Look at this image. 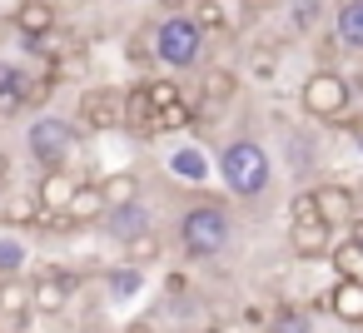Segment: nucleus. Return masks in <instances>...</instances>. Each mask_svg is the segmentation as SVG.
Here are the masks:
<instances>
[{
  "mask_svg": "<svg viewBox=\"0 0 363 333\" xmlns=\"http://www.w3.org/2000/svg\"><path fill=\"white\" fill-rule=\"evenodd\" d=\"M219 179H224V189L234 199H259L269 189V179H274V154L259 140L239 135V140H229L219 149Z\"/></svg>",
  "mask_w": 363,
  "mask_h": 333,
  "instance_id": "obj_1",
  "label": "nucleus"
},
{
  "mask_svg": "<svg viewBox=\"0 0 363 333\" xmlns=\"http://www.w3.org/2000/svg\"><path fill=\"white\" fill-rule=\"evenodd\" d=\"M174 234H179V249L189 259H219L229 249V239H234V219H229L224 204H189L179 214Z\"/></svg>",
  "mask_w": 363,
  "mask_h": 333,
  "instance_id": "obj_2",
  "label": "nucleus"
},
{
  "mask_svg": "<svg viewBox=\"0 0 363 333\" xmlns=\"http://www.w3.org/2000/svg\"><path fill=\"white\" fill-rule=\"evenodd\" d=\"M150 50H155V65H164V70H194L204 60V35L184 11H169L150 30Z\"/></svg>",
  "mask_w": 363,
  "mask_h": 333,
  "instance_id": "obj_3",
  "label": "nucleus"
},
{
  "mask_svg": "<svg viewBox=\"0 0 363 333\" xmlns=\"http://www.w3.org/2000/svg\"><path fill=\"white\" fill-rule=\"evenodd\" d=\"M26 149H30V159L40 169H70V159L80 149V130L70 120H60V115H40L26 130Z\"/></svg>",
  "mask_w": 363,
  "mask_h": 333,
  "instance_id": "obj_4",
  "label": "nucleus"
},
{
  "mask_svg": "<svg viewBox=\"0 0 363 333\" xmlns=\"http://www.w3.org/2000/svg\"><path fill=\"white\" fill-rule=\"evenodd\" d=\"M298 105H303V115L338 125V120L348 115V105H353V80H348L343 70H313V75L298 85Z\"/></svg>",
  "mask_w": 363,
  "mask_h": 333,
  "instance_id": "obj_5",
  "label": "nucleus"
},
{
  "mask_svg": "<svg viewBox=\"0 0 363 333\" xmlns=\"http://www.w3.org/2000/svg\"><path fill=\"white\" fill-rule=\"evenodd\" d=\"M75 120H80V130H90V135H110V130H120V120H125V95L110 90V85H90V90H80Z\"/></svg>",
  "mask_w": 363,
  "mask_h": 333,
  "instance_id": "obj_6",
  "label": "nucleus"
},
{
  "mask_svg": "<svg viewBox=\"0 0 363 333\" xmlns=\"http://www.w3.org/2000/svg\"><path fill=\"white\" fill-rule=\"evenodd\" d=\"M80 288V278H75V269H65V264H45L35 278H30V313H60L65 303H70V293Z\"/></svg>",
  "mask_w": 363,
  "mask_h": 333,
  "instance_id": "obj_7",
  "label": "nucleus"
},
{
  "mask_svg": "<svg viewBox=\"0 0 363 333\" xmlns=\"http://www.w3.org/2000/svg\"><path fill=\"white\" fill-rule=\"evenodd\" d=\"M100 229H105L115 244H125V239H135V234L155 229V219H150V209H145L140 199H125V204H105V214H100Z\"/></svg>",
  "mask_w": 363,
  "mask_h": 333,
  "instance_id": "obj_8",
  "label": "nucleus"
},
{
  "mask_svg": "<svg viewBox=\"0 0 363 333\" xmlns=\"http://www.w3.org/2000/svg\"><path fill=\"white\" fill-rule=\"evenodd\" d=\"M318 308H328L348 328H363V278H333L328 293L318 298Z\"/></svg>",
  "mask_w": 363,
  "mask_h": 333,
  "instance_id": "obj_9",
  "label": "nucleus"
},
{
  "mask_svg": "<svg viewBox=\"0 0 363 333\" xmlns=\"http://www.w3.org/2000/svg\"><path fill=\"white\" fill-rule=\"evenodd\" d=\"M313 209H318V224H328L333 234L348 229V224L358 219V209H353V189H348V184H318V189H313Z\"/></svg>",
  "mask_w": 363,
  "mask_h": 333,
  "instance_id": "obj_10",
  "label": "nucleus"
},
{
  "mask_svg": "<svg viewBox=\"0 0 363 333\" xmlns=\"http://www.w3.org/2000/svg\"><path fill=\"white\" fill-rule=\"evenodd\" d=\"M11 26H16L21 40H40V35H50L60 26V6H55V0H21Z\"/></svg>",
  "mask_w": 363,
  "mask_h": 333,
  "instance_id": "obj_11",
  "label": "nucleus"
},
{
  "mask_svg": "<svg viewBox=\"0 0 363 333\" xmlns=\"http://www.w3.org/2000/svg\"><path fill=\"white\" fill-rule=\"evenodd\" d=\"M35 313H30V278L21 273H6L0 278V328H26Z\"/></svg>",
  "mask_w": 363,
  "mask_h": 333,
  "instance_id": "obj_12",
  "label": "nucleus"
},
{
  "mask_svg": "<svg viewBox=\"0 0 363 333\" xmlns=\"http://www.w3.org/2000/svg\"><path fill=\"white\" fill-rule=\"evenodd\" d=\"M75 174L70 169H40V184H35V204L45 209V214H60L65 209V199L75 194Z\"/></svg>",
  "mask_w": 363,
  "mask_h": 333,
  "instance_id": "obj_13",
  "label": "nucleus"
},
{
  "mask_svg": "<svg viewBox=\"0 0 363 333\" xmlns=\"http://www.w3.org/2000/svg\"><path fill=\"white\" fill-rule=\"evenodd\" d=\"M65 224L70 229H85V224H100V214H105V199H100V189H95V179L90 184H75V194L65 199Z\"/></svg>",
  "mask_w": 363,
  "mask_h": 333,
  "instance_id": "obj_14",
  "label": "nucleus"
},
{
  "mask_svg": "<svg viewBox=\"0 0 363 333\" xmlns=\"http://www.w3.org/2000/svg\"><path fill=\"white\" fill-rule=\"evenodd\" d=\"M289 249L298 254V259H328V249H333V229L328 224H289Z\"/></svg>",
  "mask_w": 363,
  "mask_h": 333,
  "instance_id": "obj_15",
  "label": "nucleus"
},
{
  "mask_svg": "<svg viewBox=\"0 0 363 333\" xmlns=\"http://www.w3.org/2000/svg\"><path fill=\"white\" fill-rule=\"evenodd\" d=\"M333 40L353 55H363V0H338V16H333Z\"/></svg>",
  "mask_w": 363,
  "mask_h": 333,
  "instance_id": "obj_16",
  "label": "nucleus"
},
{
  "mask_svg": "<svg viewBox=\"0 0 363 333\" xmlns=\"http://www.w3.org/2000/svg\"><path fill=\"white\" fill-rule=\"evenodd\" d=\"M120 130H130V135H155V110H150V100H145V90L135 85L130 95H125V120H120Z\"/></svg>",
  "mask_w": 363,
  "mask_h": 333,
  "instance_id": "obj_17",
  "label": "nucleus"
},
{
  "mask_svg": "<svg viewBox=\"0 0 363 333\" xmlns=\"http://www.w3.org/2000/svg\"><path fill=\"white\" fill-rule=\"evenodd\" d=\"M184 16L199 26V35H204V40H219V35L229 30V16H224V6H219V0H194V6H189Z\"/></svg>",
  "mask_w": 363,
  "mask_h": 333,
  "instance_id": "obj_18",
  "label": "nucleus"
},
{
  "mask_svg": "<svg viewBox=\"0 0 363 333\" xmlns=\"http://www.w3.org/2000/svg\"><path fill=\"white\" fill-rule=\"evenodd\" d=\"M95 189H100L105 204H125V199H140V174L135 169H115V174L95 179Z\"/></svg>",
  "mask_w": 363,
  "mask_h": 333,
  "instance_id": "obj_19",
  "label": "nucleus"
},
{
  "mask_svg": "<svg viewBox=\"0 0 363 333\" xmlns=\"http://www.w3.org/2000/svg\"><path fill=\"white\" fill-rule=\"evenodd\" d=\"M169 174L189 179V184L209 179V159H204V149H199V145H184V149H174V154H169Z\"/></svg>",
  "mask_w": 363,
  "mask_h": 333,
  "instance_id": "obj_20",
  "label": "nucleus"
},
{
  "mask_svg": "<svg viewBox=\"0 0 363 333\" xmlns=\"http://www.w3.org/2000/svg\"><path fill=\"white\" fill-rule=\"evenodd\" d=\"M120 249H125V264H135V269H150V264H155V259L164 254V239H160L155 229H145V234L125 239Z\"/></svg>",
  "mask_w": 363,
  "mask_h": 333,
  "instance_id": "obj_21",
  "label": "nucleus"
},
{
  "mask_svg": "<svg viewBox=\"0 0 363 333\" xmlns=\"http://www.w3.org/2000/svg\"><path fill=\"white\" fill-rule=\"evenodd\" d=\"M105 288H110V298H135V293L145 288V269L115 264V269H105Z\"/></svg>",
  "mask_w": 363,
  "mask_h": 333,
  "instance_id": "obj_22",
  "label": "nucleus"
},
{
  "mask_svg": "<svg viewBox=\"0 0 363 333\" xmlns=\"http://www.w3.org/2000/svg\"><path fill=\"white\" fill-rule=\"evenodd\" d=\"M328 264H333V273H338V278H363V249H358L353 239H333Z\"/></svg>",
  "mask_w": 363,
  "mask_h": 333,
  "instance_id": "obj_23",
  "label": "nucleus"
},
{
  "mask_svg": "<svg viewBox=\"0 0 363 333\" xmlns=\"http://www.w3.org/2000/svg\"><path fill=\"white\" fill-rule=\"evenodd\" d=\"M0 224H11V229H30V224H40V204H35V194H16L6 209H0Z\"/></svg>",
  "mask_w": 363,
  "mask_h": 333,
  "instance_id": "obj_24",
  "label": "nucleus"
},
{
  "mask_svg": "<svg viewBox=\"0 0 363 333\" xmlns=\"http://www.w3.org/2000/svg\"><path fill=\"white\" fill-rule=\"evenodd\" d=\"M199 90H204V100H209V105H224V100H234V90H239V75H234V70H224V65H214V70L204 75V85H199Z\"/></svg>",
  "mask_w": 363,
  "mask_h": 333,
  "instance_id": "obj_25",
  "label": "nucleus"
},
{
  "mask_svg": "<svg viewBox=\"0 0 363 333\" xmlns=\"http://www.w3.org/2000/svg\"><path fill=\"white\" fill-rule=\"evenodd\" d=\"M26 269V244L16 234H0V278L6 273H21Z\"/></svg>",
  "mask_w": 363,
  "mask_h": 333,
  "instance_id": "obj_26",
  "label": "nucleus"
},
{
  "mask_svg": "<svg viewBox=\"0 0 363 333\" xmlns=\"http://www.w3.org/2000/svg\"><path fill=\"white\" fill-rule=\"evenodd\" d=\"M140 90H145V100H150V110H164V105H174V100H184V95H179V80H145Z\"/></svg>",
  "mask_w": 363,
  "mask_h": 333,
  "instance_id": "obj_27",
  "label": "nucleus"
},
{
  "mask_svg": "<svg viewBox=\"0 0 363 333\" xmlns=\"http://www.w3.org/2000/svg\"><path fill=\"white\" fill-rule=\"evenodd\" d=\"M194 115H189V105L184 100H174V105H164V110H155V135H164V130H184Z\"/></svg>",
  "mask_w": 363,
  "mask_h": 333,
  "instance_id": "obj_28",
  "label": "nucleus"
},
{
  "mask_svg": "<svg viewBox=\"0 0 363 333\" xmlns=\"http://www.w3.org/2000/svg\"><path fill=\"white\" fill-rule=\"evenodd\" d=\"M313 219H318V209H313V189L294 194V199H289V224H313Z\"/></svg>",
  "mask_w": 363,
  "mask_h": 333,
  "instance_id": "obj_29",
  "label": "nucleus"
},
{
  "mask_svg": "<svg viewBox=\"0 0 363 333\" xmlns=\"http://www.w3.org/2000/svg\"><path fill=\"white\" fill-rule=\"evenodd\" d=\"M125 60H130V65H155V50H150V30H145V35H130V40H125Z\"/></svg>",
  "mask_w": 363,
  "mask_h": 333,
  "instance_id": "obj_30",
  "label": "nucleus"
},
{
  "mask_svg": "<svg viewBox=\"0 0 363 333\" xmlns=\"http://www.w3.org/2000/svg\"><path fill=\"white\" fill-rule=\"evenodd\" d=\"M338 50H343V45H338L333 35H318V45H313V55H318V70H338V65H333V60H338Z\"/></svg>",
  "mask_w": 363,
  "mask_h": 333,
  "instance_id": "obj_31",
  "label": "nucleus"
},
{
  "mask_svg": "<svg viewBox=\"0 0 363 333\" xmlns=\"http://www.w3.org/2000/svg\"><path fill=\"white\" fill-rule=\"evenodd\" d=\"M259 80H274V55H254V65H249Z\"/></svg>",
  "mask_w": 363,
  "mask_h": 333,
  "instance_id": "obj_32",
  "label": "nucleus"
},
{
  "mask_svg": "<svg viewBox=\"0 0 363 333\" xmlns=\"http://www.w3.org/2000/svg\"><path fill=\"white\" fill-rule=\"evenodd\" d=\"M120 333H155V323H150V318H130Z\"/></svg>",
  "mask_w": 363,
  "mask_h": 333,
  "instance_id": "obj_33",
  "label": "nucleus"
},
{
  "mask_svg": "<svg viewBox=\"0 0 363 333\" xmlns=\"http://www.w3.org/2000/svg\"><path fill=\"white\" fill-rule=\"evenodd\" d=\"M338 125H348V130H353V140H358V145H363V115H343V120H338Z\"/></svg>",
  "mask_w": 363,
  "mask_h": 333,
  "instance_id": "obj_34",
  "label": "nucleus"
},
{
  "mask_svg": "<svg viewBox=\"0 0 363 333\" xmlns=\"http://www.w3.org/2000/svg\"><path fill=\"white\" fill-rule=\"evenodd\" d=\"M0 184H11V149H0Z\"/></svg>",
  "mask_w": 363,
  "mask_h": 333,
  "instance_id": "obj_35",
  "label": "nucleus"
},
{
  "mask_svg": "<svg viewBox=\"0 0 363 333\" xmlns=\"http://www.w3.org/2000/svg\"><path fill=\"white\" fill-rule=\"evenodd\" d=\"M274 6H284V0H249V11H274Z\"/></svg>",
  "mask_w": 363,
  "mask_h": 333,
  "instance_id": "obj_36",
  "label": "nucleus"
},
{
  "mask_svg": "<svg viewBox=\"0 0 363 333\" xmlns=\"http://www.w3.org/2000/svg\"><path fill=\"white\" fill-rule=\"evenodd\" d=\"M353 209H358V214H363V184H358V189H353Z\"/></svg>",
  "mask_w": 363,
  "mask_h": 333,
  "instance_id": "obj_37",
  "label": "nucleus"
}]
</instances>
